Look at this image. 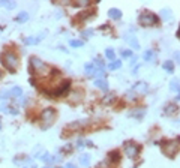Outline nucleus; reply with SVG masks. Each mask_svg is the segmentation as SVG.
Here are the masks:
<instances>
[{
  "instance_id": "obj_3",
  "label": "nucleus",
  "mask_w": 180,
  "mask_h": 168,
  "mask_svg": "<svg viewBox=\"0 0 180 168\" xmlns=\"http://www.w3.org/2000/svg\"><path fill=\"white\" fill-rule=\"evenodd\" d=\"M179 141L180 140H177V141H174V140H165V141H162L161 149H162L164 155L168 156V158H173L177 153V150H179Z\"/></svg>"
},
{
  "instance_id": "obj_14",
  "label": "nucleus",
  "mask_w": 180,
  "mask_h": 168,
  "mask_svg": "<svg viewBox=\"0 0 180 168\" xmlns=\"http://www.w3.org/2000/svg\"><path fill=\"white\" fill-rule=\"evenodd\" d=\"M15 96V98H20L21 95H23V89L21 87H14V89H11L9 92H8V96Z\"/></svg>"
},
{
  "instance_id": "obj_13",
  "label": "nucleus",
  "mask_w": 180,
  "mask_h": 168,
  "mask_svg": "<svg viewBox=\"0 0 180 168\" xmlns=\"http://www.w3.org/2000/svg\"><path fill=\"white\" fill-rule=\"evenodd\" d=\"M177 111V107L174 105V104H168V105H165V108H164V114L165 116H170V114H173V113H176Z\"/></svg>"
},
{
  "instance_id": "obj_28",
  "label": "nucleus",
  "mask_w": 180,
  "mask_h": 168,
  "mask_svg": "<svg viewBox=\"0 0 180 168\" xmlns=\"http://www.w3.org/2000/svg\"><path fill=\"white\" fill-rule=\"evenodd\" d=\"M174 60H176L177 63H180V51H176V53H174Z\"/></svg>"
},
{
  "instance_id": "obj_7",
  "label": "nucleus",
  "mask_w": 180,
  "mask_h": 168,
  "mask_svg": "<svg viewBox=\"0 0 180 168\" xmlns=\"http://www.w3.org/2000/svg\"><path fill=\"white\" fill-rule=\"evenodd\" d=\"M132 92H135V93H147V92H149V86H147V83L140 81V83L134 84Z\"/></svg>"
},
{
  "instance_id": "obj_26",
  "label": "nucleus",
  "mask_w": 180,
  "mask_h": 168,
  "mask_svg": "<svg viewBox=\"0 0 180 168\" xmlns=\"http://www.w3.org/2000/svg\"><path fill=\"white\" fill-rule=\"evenodd\" d=\"M131 56H132V51H131V50H123V51H122V57H126V59H128V57H131Z\"/></svg>"
},
{
  "instance_id": "obj_23",
  "label": "nucleus",
  "mask_w": 180,
  "mask_h": 168,
  "mask_svg": "<svg viewBox=\"0 0 180 168\" xmlns=\"http://www.w3.org/2000/svg\"><path fill=\"white\" fill-rule=\"evenodd\" d=\"M170 89H171V90H174V92H179V90H180L179 80H173V81L170 83Z\"/></svg>"
},
{
  "instance_id": "obj_17",
  "label": "nucleus",
  "mask_w": 180,
  "mask_h": 168,
  "mask_svg": "<svg viewBox=\"0 0 180 168\" xmlns=\"http://www.w3.org/2000/svg\"><path fill=\"white\" fill-rule=\"evenodd\" d=\"M162 69H165L167 72H174V62H165L164 65H162Z\"/></svg>"
},
{
  "instance_id": "obj_36",
  "label": "nucleus",
  "mask_w": 180,
  "mask_h": 168,
  "mask_svg": "<svg viewBox=\"0 0 180 168\" xmlns=\"http://www.w3.org/2000/svg\"><path fill=\"white\" fill-rule=\"evenodd\" d=\"M26 168H29V167H26Z\"/></svg>"
},
{
  "instance_id": "obj_34",
  "label": "nucleus",
  "mask_w": 180,
  "mask_h": 168,
  "mask_svg": "<svg viewBox=\"0 0 180 168\" xmlns=\"http://www.w3.org/2000/svg\"><path fill=\"white\" fill-rule=\"evenodd\" d=\"M44 168H50V167H44Z\"/></svg>"
},
{
  "instance_id": "obj_27",
  "label": "nucleus",
  "mask_w": 180,
  "mask_h": 168,
  "mask_svg": "<svg viewBox=\"0 0 180 168\" xmlns=\"http://www.w3.org/2000/svg\"><path fill=\"white\" fill-rule=\"evenodd\" d=\"M92 35H93V30H84V32L81 33L83 38H86V36H92Z\"/></svg>"
},
{
  "instance_id": "obj_1",
  "label": "nucleus",
  "mask_w": 180,
  "mask_h": 168,
  "mask_svg": "<svg viewBox=\"0 0 180 168\" xmlns=\"http://www.w3.org/2000/svg\"><path fill=\"white\" fill-rule=\"evenodd\" d=\"M30 69H32V74L35 77H47V75H51L53 74V68H50L48 65H45L42 60H39L38 57H30Z\"/></svg>"
},
{
  "instance_id": "obj_31",
  "label": "nucleus",
  "mask_w": 180,
  "mask_h": 168,
  "mask_svg": "<svg viewBox=\"0 0 180 168\" xmlns=\"http://www.w3.org/2000/svg\"><path fill=\"white\" fill-rule=\"evenodd\" d=\"M63 168H75V165H72V164H66Z\"/></svg>"
},
{
  "instance_id": "obj_21",
  "label": "nucleus",
  "mask_w": 180,
  "mask_h": 168,
  "mask_svg": "<svg viewBox=\"0 0 180 168\" xmlns=\"http://www.w3.org/2000/svg\"><path fill=\"white\" fill-rule=\"evenodd\" d=\"M153 59H155V53H153L152 50H149V51L144 53V60H146V62H152Z\"/></svg>"
},
{
  "instance_id": "obj_10",
  "label": "nucleus",
  "mask_w": 180,
  "mask_h": 168,
  "mask_svg": "<svg viewBox=\"0 0 180 168\" xmlns=\"http://www.w3.org/2000/svg\"><path fill=\"white\" fill-rule=\"evenodd\" d=\"M44 36H45V33H42V35L38 36V38H35V36H29V38L24 39V42H26L27 45H33V44H38L41 39H44Z\"/></svg>"
},
{
  "instance_id": "obj_22",
  "label": "nucleus",
  "mask_w": 180,
  "mask_h": 168,
  "mask_svg": "<svg viewBox=\"0 0 180 168\" xmlns=\"http://www.w3.org/2000/svg\"><path fill=\"white\" fill-rule=\"evenodd\" d=\"M108 158H110V161H111V162H117V161L120 159V155H119V152H116V150H114V152H111V153L108 155Z\"/></svg>"
},
{
  "instance_id": "obj_29",
  "label": "nucleus",
  "mask_w": 180,
  "mask_h": 168,
  "mask_svg": "<svg viewBox=\"0 0 180 168\" xmlns=\"http://www.w3.org/2000/svg\"><path fill=\"white\" fill-rule=\"evenodd\" d=\"M162 12H164V18H165V20H170V14H168L170 9H164Z\"/></svg>"
},
{
  "instance_id": "obj_5",
  "label": "nucleus",
  "mask_w": 180,
  "mask_h": 168,
  "mask_svg": "<svg viewBox=\"0 0 180 168\" xmlns=\"http://www.w3.org/2000/svg\"><path fill=\"white\" fill-rule=\"evenodd\" d=\"M138 21H140V24H141L143 27H150V26L158 24L159 18H158L155 14H152V12H143V14L138 17Z\"/></svg>"
},
{
  "instance_id": "obj_33",
  "label": "nucleus",
  "mask_w": 180,
  "mask_h": 168,
  "mask_svg": "<svg viewBox=\"0 0 180 168\" xmlns=\"http://www.w3.org/2000/svg\"><path fill=\"white\" fill-rule=\"evenodd\" d=\"M177 101H180V93H179V96H177Z\"/></svg>"
},
{
  "instance_id": "obj_8",
  "label": "nucleus",
  "mask_w": 180,
  "mask_h": 168,
  "mask_svg": "<svg viewBox=\"0 0 180 168\" xmlns=\"http://www.w3.org/2000/svg\"><path fill=\"white\" fill-rule=\"evenodd\" d=\"M84 71H86V74H87L89 77H93V75H96V72H98V69H96V66H95L93 63H87V65L84 66Z\"/></svg>"
},
{
  "instance_id": "obj_19",
  "label": "nucleus",
  "mask_w": 180,
  "mask_h": 168,
  "mask_svg": "<svg viewBox=\"0 0 180 168\" xmlns=\"http://www.w3.org/2000/svg\"><path fill=\"white\" fill-rule=\"evenodd\" d=\"M41 159L44 161V162H47V164H51V162H54V161H57V159H54L50 153H44L42 156H41Z\"/></svg>"
},
{
  "instance_id": "obj_20",
  "label": "nucleus",
  "mask_w": 180,
  "mask_h": 168,
  "mask_svg": "<svg viewBox=\"0 0 180 168\" xmlns=\"http://www.w3.org/2000/svg\"><path fill=\"white\" fill-rule=\"evenodd\" d=\"M69 44H71V47H74V48H80V47H83V45H84V42H83V41H80V39H71V41H69Z\"/></svg>"
},
{
  "instance_id": "obj_25",
  "label": "nucleus",
  "mask_w": 180,
  "mask_h": 168,
  "mask_svg": "<svg viewBox=\"0 0 180 168\" xmlns=\"http://www.w3.org/2000/svg\"><path fill=\"white\" fill-rule=\"evenodd\" d=\"M105 56H107L110 60H114L116 53H114V50H113V48H107V50H105Z\"/></svg>"
},
{
  "instance_id": "obj_16",
  "label": "nucleus",
  "mask_w": 180,
  "mask_h": 168,
  "mask_svg": "<svg viewBox=\"0 0 180 168\" xmlns=\"http://www.w3.org/2000/svg\"><path fill=\"white\" fill-rule=\"evenodd\" d=\"M0 6L6 8V9H14L17 6V3L15 2H5V0H0Z\"/></svg>"
},
{
  "instance_id": "obj_11",
  "label": "nucleus",
  "mask_w": 180,
  "mask_h": 168,
  "mask_svg": "<svg viewBox=\"0 0 180 168\" xmlns=\"http://www.w3.org/2000/svg\"><path fill=\"white\" fill-rule=\"evenodd\" d=\"M108 17L113 18V20H119V18H122V12H120V9L111 8V9L108 11Z\"/></svg>"
},
{
  "instance_id": "obj_2",
  "label": "nucleus",
  "mask_w": 180,
  "mask_h": 168,
  "mask_svg": "<svg viewBox=\"0 0 180 168\" xmlns=\"http://www.w3.org/2000/svg\"><path fill=\"white\" fill-rule=\"evenodd\" d=\"M0 60H2L3 66H5L8 71H11V72H15L17 68H18V65H20L18 56H17L15 53H12V51H5V53H2Z\"/></svg>"
},
{
  "instance_id": "obj_4",
  "label": "nucleus",
  "mask_w": 180,
  "mask_h": 168,
  "mask_svg": "<svg viewBox=\"0 0 180 168\" xmlns=\"http://www.w3.org/2000/svg\"><path fill=\"white\" fill-rule=\"evenodd\" d=\"M54 119H56V110L54 108H45L42 111V114H41V126H42V129L50 128L53 125Z\"/></svg>"
},
{
  "instance_id": "obj_35",
  "label": "nucleus",
  "mask_w": 180,
  "mask_h": 168,
  "mask_svg": "<svg viewBox=\"0 0 180 168\" xmlns=\"http://www.w3.org/2000/svg\"><path fill=\"white\" fill-rule=\"evenodd\" d=\"M0 77H2V72H0Z\"/></svg>"
},
{
  "instance_id": "obj_12",
  "label": "nucleus",
  "mask_w": 180,
  "mask_h": 168,
  "mask_svg": "<svg viewBox=\"0 0 180 168\" xmlns=\"http://www.w3.org/2000/svg\"><path fill=\"white\" fill-rule=\"evenodd\" d=\"M95 86H96L98 89L104 90V92H107V90H108V83H107L104 78H99V80H96V81H95Z\"/></svg>"
},
{
  "instance_id": "obj_18",
  "label": "nucleus",
  "mask_w": 180,
  "mask_h": 168,
  "mask_svg": "<svg viewBox=\"0 0 180 168\" xmlns=\"http://www.w3.org/2000/svg\"><path fill=\"white\" fill-rule=\"evenodd\" d=\"M80 164L84 165V167H89L90 165V156L89 155H81L80 156Z\"/></svg>"
},
{
  "instance_id": "obj_32",
  "label": "nucleus",
  "mask_w": 180,
  "mask_h": 168,
  "mask_svg": "<svg viewBox=\"0 0 180 168\" xmlns=\"http://www.w3.org/2000/svg\"><path fill=\"white\" fill-rule=\"evenodd\" d=\"M177 38L180 39V27H179V30H177Z\"/></svg>"
},
{
  "instance_id": "obj_9",
  "label": "nucleus",
  "mask_w": 180,
  "mask_h": 168,
  "mask_svg": "<svg viewBox=\"0 0 180 168\" xmlns=\"http://www.w3.org/2000/svg\"><path fill=\"white\" fill-rule=\"evenodd\" d=\"M125 41L132 47V48H135V50H140V44H138V41L134 38V36H131V35H126L125 36Z\"/></svg>"
},
{
  "instance_id": "obj_30",
  "label": "nucleus",
  "mask_w": 180,
  "mask_h": 168,
  "mask_svg": "<svg viewBox=\"0 0 180 168\" xmlns=\"http://www.w3.org/2000/svg\"><path fill=\"white\" fill-rule=\"evenodd\" d=\"M77 147H78V149L84 147V146H83V140H78V141H77Z\"/></svg>"
},
{
  "instance_id": "obj_15",
  "label": "nucleus",
  "mask_w": 180,
  "mask_h": 168,
  "mask_svg": "<svg viewBox=\"0 0 180 168\" xmlns=\"http://www.w3.org/2000/svg\"><path fill=\"white\" fill-rule=\"evenodd\" d=\"M29 20V14L27 12H20L17 17H15V21H18V23H24V21H27Z\"/></svg>"
},
{
  "instance_id": "obj_6",
  "label": "nucleus",
  "mask_w": 180,
  "mask_h": 168,
  "mask_svg": "<svg viewBox=\"0 0 180 168\" xmlns=\"http://www.w3.org/2000/svg\"><path fill=\"white\" fill-rule=\"evenodd\" d=\"M138 152H140V146L138 144H135L134 141H126L125 143V153H126L128 158L135 159L137 155H138Z\"/></svg>"
},
{
  "instance_id": "obj_24",
  "label": "nucleus",
  "mask_w": 180,
  "mask_h": 168,
  "mask_svg": "<svg viewBox=\"0 0 180 168\" xmlns=\"http://www.w3.org/2000/svg\"><path fill=\"white\" fill-rule=\"evenodd\" d=\"M120 66H122V62H120V60H113V62L110 63V66H108V68H110L111 71H114V69H119Z\"/></svg>"
}]
</instances>
